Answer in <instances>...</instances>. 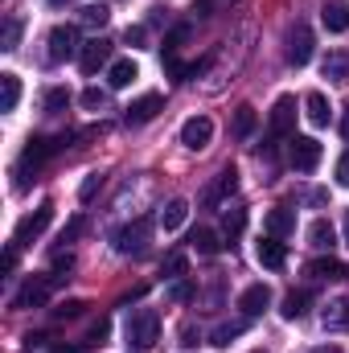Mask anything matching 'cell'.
<instances>
[{"label":"cell","instance_id":"obj_45","mask_svg":"<svg viewBox=\"0 0 349 353\" xmlns=\"http://www.w3.org/2000/svg\"><path fill=\"white\" fill-rule=\"evenodd\" d=\"M346 132H349V115H346Z\"/></svg>","mask_w":349,"mask_h":353},{"label":"cell","instance_id":"obj_29","mask_svg":"<svg viewBox=\"0 0 349 353\" xmlns=\"http://www.w3.org/2000/svg\"><path fill=\"white\" fill-rule=\"evenodd\" d=\"M41 107H46L50 115L66 111V107H70V90H66V87H50V90H46V99H41Z\"/></svg>","mask_w":349,"mask_h":353},{"label":"cell","instance_id":"obj_13","mask_svg":"<svg viewBox=\"0 0 349 353\" xmlns=\"http://www.w3.org/2000/svg\"><path fill=\"white\" fill-rule=\"evenodd\" d=\"M54 283H58L54 275H46V279H29V283L17 292L12 308H37V304H46V296H50V288H54Z\"/></svg>","mask_w":349,"mask_h":353},{"label":"cell","instance_id":"obj_31","mask_svg":"<svg viewBox=\"0 0 349 353\" xmlns=\"http://www.w3.org/2000/svg\"><path fill=\"white\" fill-rule=\"evenodd\" d=\"M239 333H243V325H239V321H235V325H218V329H214V337H210V345L226 350V345H230V341H235Z\"/></svg>","mask_w":349,"mask_h":353},{"label":"cell","instance_id":"obj_9","mask_svg":"<svg viewBox=\"0 0 349 353\" xmlns=\"http://www.w3.org/2000/svg\"><path fill=\"white\" fill-rule=\"evenodd\" d=\"M74 54H83L79 29H74V25H54V33H50V62H66V58H74Z\"/></svg>","mask_w":349,"mask_h":353},{"label":"cell","instance_id":"obj_15","mask_svg":"<svg viewBox=\"0 0 349 353\" xmlns=\"http://www.w3.org/2000/svg\"><path fill=\"white\" fill-rule=\"evenodd\" d=\"M267 304H271V288H267V283H251V288L239 296L243 316H263V312H267Z\"/></svg>","mask_w":349,"mask_h":353},{"label":"cell","instance_id":"obj_6","mask_svg":"<svg viewBox=\"0 0 349 353\" xmlns=\"http://www.w3.org/2000/svg\"><path fill=\"white\" fill-rule=\"evenodd\" d=\"M54 222V201H41L29 218H21V226H17V234H12V247H29L33 239H41L46 234V226Z\"/></svg>","mask_w":349,"mask_h":353},{"label":"cell","instance_id":"obj_44","mask_svg":"<svg viewBox=\"0 0 349 353\" xmlns=\"http://www.w3.org/2000/svg\"><path fill=\"white\" fill-rule=\"evenodd\" d=\"M346 243H349V214H346Z\"/></svg>","mask_w":349,"mask_h":353},{"label":"cell","instance_id":"obj_3","mask_svg":"<svg viewBox=\"0 0 349 353\" xmlns=\"http://www.w3.org/2000/svg\"><path fill=\"white\" fill-rule=\"evenodd\" d=\"M111 243H115L119 255H144L148 243H152V218H136V222L119 226V230L111 234Z\"/></svg>","mask_w":349,"mask_h":353},{"label":"cell","instance_id":"obj_33","mask_svg":"<svg viewBox=\"0 0 349 353\" xmlns=\"http://www.w3.org/2000/svg\"><path fill=\"white\" fill-rule=\"evenodd\" d=\"M17 46H21V21L8 17L4 21V50H17Z\"/></svg>","mask_w":349,"mask_h":353},{"label":"cell","instance_id":"obj_19","mask_svg":"<svg viewBox=\"0 0 349 353\" xmlns=\"http://www.w3.org/2000/svg\"><path fill=\"white\" fill-rule=\"evenodd\" d=\"M185 218H189V201H185V197H173V201L161 210V218H157V222L165 226V234H173V230L185 226Z\"/></svg>","mask_w":349,"mask_h":353},{"label":"cell","instance_id":"obj_43","mask_svg":"<svg viewBox=\"0 0 349 353\" xmlns=\"http://www.w3.org/2000/svg\"><path fill=\"white\" fill-rule=\"evenodd\" d=\"M169 296H173V300H189V296H193V288H189V283H177Z\"/></svg>","mask_w":349,"mask_h":353},{"label":"cell","instance_id":"obj_39","mask_svg":"<svg viewBox=\"0 0 349 353\" xmlns=\"http://www.w3.org/2000/svg\"><path fill=\"white\" fill-rule=\"evenodd\" d=\"M128 41H132V46H144V41H148L144 25H132V29H128Z\"/></svg>","mask_w":349,"mask_h":353},{"label":"cell","instance_id":"obj_2","mask_svg":"<svg viewBox=\"0 0 349 353\" xmlns=\"http://www.w3.org/2000/svg\"><path fill=\"white\" fill-rule=\"evenodd\" d=\"M161 341V316L157 308H136L128 316V345L132 350H152Z\"/></svg>","mask_w":349,"mask_h":353},{"label":"cell","instance_id":"obj_21","mask_svg":"<svg viewBox=\"0 0 349 353\" xmlns=\"http://www.w3.org/2000/svg\"><path fill=\"white\" fill-rule=\"evenodd\" d=\"M308 243H312V247H321V251H333V243H337L333 222H329V218H317V222L308 226Z\"/></svg>","mask_w":349,"mask_h":353},{"label":"cell","instance_id":"obj_47","mask_svg":"<svg viewBox=\"0 0 349 353\" xmlns=\"http://www.w3.org/2000/svg\"><path fill=\"white\" fill-rule=\"evenodd\" d=\"M255 353H263V350H255Z\"/></svg>","mask_w":349,"mask_h":353},{"label":"cell","instance_id":"obj_41","mask_svg":"<svg viewBox=\"0 0 349 353\" xmlns=\"http://www.w3.org/2000/svg\"><path fill=\"white\" fill-rule=\"evenodd\" d=\"M218 4H222V0H197V4H193V12H197V17H210Z\"/></svg>","mask_w":349,"mask_h":353},{"label":"cell","instance_id":"obj_10","mask_svg":"<svg viewBox=\"0 0 349 353\" xmlns=\"http://www.w3.org/2000/svg\"><path fill=\"white\" fill-rule=\"evenodd\" d=\"M235 189H239V173H235V169H222V173L201 189V205H206V210H218Z\"/></svg>","mask_w":349,"mask_h":353},{"label":"cell","instance_id":"obj_20","mask_svg":"<svg viewBox=\"0 0 349 353\" xmlns=\"http://www.w3.org/2000/svg\"><path fill=\"white\" fill-rule=\"evenodd\" d=\"M140 79V70H136V62L132 58H119V62H111V74H107V83L115 90H123V87H132Z\"/></svg>","mask_w":349,"mask_h":353},{"label":"cell","instance_id":"obj_18","mask_svg":"<svg viewBox=\"0 0 349 353\" xmlns=\"http://www.w3.org/2000/svg\"><path fill=\"white\" fill-rule=\"evenodd\" d=\"M267 234H271V239H288V234H296V214H292L288 205L271 210V214H267Z\"/></svg>","mask_w":349,"mask_h":353},{"label":"cell","instance_id":"obj_11","mask_svg":"<svg viewBox=\"0 0 349 353\" xmlns=\"http://www.w3.org/2000/svg\"><path fill=\"white\" fill-rule=\"evenodd\" d=\"M107 62H111V41H107V37H90V41H83V54H79L83 74H94V70L107 66Z\"/></svg>","mask_w":349,"mask_h":353},{"label":"cell","instance_id":"obj_14","mask_svg":"<svg viewBox=\"0 0 349 353\" xmlns=\"http://www.w3.org/2000/svg\"><path fill=\"white\" fill-rule=\"evenodd\" d=\"M304 115H308L312 128H329V123H333V107H329V99H325L321 90H308V94H304Z\"/></svg>","mask_w":349,"mask_h":353},{"label":"cell","instance_id":"obj_5","mask_svg":"<svg viewBox=\"0 0 349 353\" xmlns=\"http://www.w3.org/2000/svg\"><path fill=\"white\" fill-rule=\"evenodd\" d=\"M292 128H296V99L292 94H279L275 107H271V119H267V140H292ZM267 144V148H271Z\"/></svg>","mask_w":349,"mask_h":353},{"label":"cell","instance_id":"obj_32","mask_svg":"<svg viewBox=\"0 0 349 353\" xmlns=\"http://www.w3.org/2000/svg\"><path fill=\"white\" fill-rule=\"evenodd\" d=\"M107 17H111L107 4H87V8H83V21H87V25H99V29L107 25Z\"/></svg>","mask_w":349,"mask_h":353},{"label":"cell","instance_id":"obj_24","mask_svg":"<svg viewBox=\"0 0 349 353\" xmlns=\"http://www.w3.org/2000/svg\"><path fill=\"white\" fill-rule=\"evenodd\" d=\"M17 103H21V79L0 74V111H17Z\"/></svg>","mask_w":349,"mask_h":353},{"label":"cell","instance_id":"obj_4","mask_svg":"<svg viewBox=\"0 0 349 353\" xmlns=\"http://www.w3.org/2000/svg\"><path fill=\"white\" fill-rule=\"evenodd\" d=\"M312 46H317V41H312V29H308L304 21H296V25L288 29V37H283V58H288V66H296V70L308 66V62H312Z\"/></svg>","mask_w":349,"mask_h":353},{"label":"cell","instance_id":"obj_46","mask_svg":"<svg viewBox=\"0 0 349 353\" xmlns=\"http://www.w3.org/2000/svg\"><path fill=\"white\" fill-rule=\"evenodd\" d=\"M54 4H62V0H54Z\"/></svg>","mask_w":349,"mask_h":353},{"label":"cell","instance_id":"obj_30","mask_svg":"<svg viewBox=\"0 0 349 353\" xmlns=\"http://www.w3.org/2000/svg\"><path fill=\"white\" fill-rule=\"evenodd\" d=\"M325 329H349V300L329 304V312H325Z\"/></svg>","mask_w":349,"mask_h":353},{"label":"cell","instance_id":"obj_42","mask_svg":"<svg viewBox=\"0 0 349 353\" xmlns=\"http://www.w3.org/2000/svg\"><path fill=\"white\" fill-rule=\"evenodd\" d=\"M337 181H341V185L349 189V152L341 157V161H337Z\"/></svg>","mask_w":349,"mask_h":353},{"label":"cell","instance_id":"obj_7","mask_svg":"<svg viewBox=\"0 0 349 353\" xmlns=\"http://www.w3.org/2000/svg\"><path fill=\"white\" fill-rule=\"evenodd\" d=\"M288 161H292L296 173H312V169L321 165V140H312V136H292Z\"/></svg>","mask_w":349,"mask_h":353},{"label":"cell","instance_id":"obj_28","mask_svg":"<svg viewBox=\"0 0 349 353\" xmlns=\"http://www.w3.org/2000/svg\"><path fill=\"white\" fill-rule=\"evenodd\" d=\"M243 226H247V210H243V205H226V214H222V230H226V239H239Z\"/></svg>","mask_w":349,"mask_h":353},{"label":"cell","instance_id":"obj_12","mask_svg":"<svg viewBox=\"0 0 349 353\" xmlns=\"http://www.w3.org/2000/svg\"><path fill=\"white\" fill-rule=\"evenodd\" d=\"M161 107H165V99H161V94H140L136 103H128V111H123V119H128L132 128H140V123H148V119H157V115H161Z\"/></svg>","mask_w":349,"mask_h":353},{"label":"cell","instance_id":"obj_17","mask_svg":"<svg viewBox=\"0 0 349 353\" xmlns=\"http://www.w3.org/2000/svg\"><path fill=\"white\" fill-rule=\"evenodd\" d=\"M255 255H259V263L263 267H271V271H279V267L288 263V251H283V243L279 239H259V247H255Z\"/></svg>","mask_w":349,"mask_h":353},{"label":"cell","instance_id":"obj_16","mask_svg":"<svg viewBox=\"0 0 349 353\" xmlns=\"http://www.w3.org/2000/svg\"><path fill=\"white\" fill-rule=\"evenodd\" d=\"M321 21H325V29H329V33H346V29H349V0H325Z\"/></svg>","mask_w":349,"mask_h":353},{"label":"cell","instance_id":"obj_35","mask_svg":"<svg viewBox=\"0 0 349 353\" xmlns=\"http://www.w3.org/2000/svg\"><path fill=\"white\" fill-rule=\"evenodd\" d=\"M103 103H107V94H103V90H99V87L83 90V107H87V111H99Z\"/></svg>","mask_w":349,"mask_h":353},{"label":"cell","instance_id":"obj_26","mask_svg":"<svg viewBox=\"0 0 349 353\" xmlns=\"http://www.w3.org/2000/svg\"><path fill=\"white\" fill-rule=\"evenodd\" d=\"M189 247H193L197 255H218V247H222V243H218V234H214V230L197 226V230L189 234Z\"/></svg>","mask_w":349,"mask_h":353},{"label":"cell","instance_id":"obj_37","mask_svg":"<svg viewBox=\"0 0 349 353\" xmlns=\"http://www.w3.org/2000/svg\"><path fill=\"white\" fill-rule=\"evenodd\" d=\"M99 185H103V176H99V173H90L87 181H83V189H79V197H83V201H90V197L99 193Z\"/></svg>","mask_w":349,"mask_h":353},{"label":"cell","instance_id":"obj_40","mask_svg":"<svg viewBox=\"0 0 349 353\" xmlns=\"http://www.w3.org/2000/svg\"><path fill=\"white\" fill-rule=\"evenodd\" d=\"M83 308H87V304H79V300H70V304H62V308H58L54 316H79Z\"/></svg>","mask_w":349,"mask_h":353},{"label":"cell","instance_id":"obj_23","mask_svg":"<svg viewBox=\"0 0 349 353\" xmlns=\"http://www.w3.org/2000/svg\"><path fill=\"white\" fill-rule=\"evenodd\" d=\"M308 275H312V279H341V275H349V267L329 255V259H312V263H308Z\"/></svg>","mask_w":349,"mask_h":353},{"label":"cell","instance_id":"obj_27","mask_svg":"<svg viewBox=\"0 0 349 353\" xmlns=\"http://www.w3.org/2000/svg\"><path fill=\"white\" fill-rule=\"evenodd\" d=\"M255 123H259L255 107H239V111H235V136H239V140H251V136H255Z\"/></svg>","mask_w":349,"mask_h":353},{"label":"cell","instance_id":"obj_25","mask_svg":"<svg viewBox=\"0 0 349 353\" xmlns=\"http://www.w3.org/2000/svg\"><path fill=\"white\" fill-rule=\"evenodd\" d=\"M321 70H325L329 83H349V54H329L321 62Z\"/></svg>","mask_w":349,"mask_h":353},{"label":"cell","instance_id":"obj_36","mask_svg":"<svg viewBox=\"0 0 349 353\" xmlns=\"http://www.w3.org/2000/svg\"><path fill=\"white\" fill-rule=\"evenodd\" d=\"M107 333H111V325H107V321H99V325H90V333H87V345H103V341H107Z\"/></svg>","mask_w":349,"mask_h":353},{"label":"cell","instance_id":"obj_34","mask_svg":"<svg viewBox=\"0 0 349 353\" xmlns=\"http://www.w3.org/2000/svg\"><path fill=\"white\" fill-rule=\"evenodd\" d=\"M161 275H165V279H181V275H185V255H169L165 267H161Z\"/></svg>","mask_w":349,"mask_h":353},{"label":"cell","instance_id":"obj_38","mask_svg":"<svg viewBox=\"0 0 349 353\" xmlns=\"http://www.w3.org/2000/svg\"><path fill=\"white\" fill-rule=\"evenodd\" d=\"M83 230H87V222H83V218H74V222H70V226L62 230V243H74V239H79Z\"/></svg>","mask_w":349,"mask_h":353},{"label":"cell","instance_id":"obj_22","mask_svg":"<svg viewBox=\"0 0 349 353\" xmlns=\"http://www.w3.org/2000/svg\"><path fill=\"white\" fill-rule=\"evenodd\" d=\"M308 304H312L308 292H288L283 304H279V316H283V321H300V316L308 312Z\"/></svg>","mask_w":349,"mask_h":353},{"label":"cell","instance_id":"obj_1","mask_svg":"<svg viewBox=\"0 0 349 353\" xmlns=\"http://www.w3.org/2000/svg\"><path fill=\"white\" fill-rule=\"evenodd\" d=\"M66 140H70V136H37V140H29V144H25V152H21V165H17V176H21V181H17V189L25 185V173H37L54 152H62V148H66Z\"/></svg>","mask_w":349,"mask_h":353},{"label":"cell","instance_id":"obj_8","mask_svg":"<svg viewBox=\"0 0 349 353\" xmlns=\"http://www.w3.org/2000/svg\"><path fill=\"white\" fill-rule=\"evenodd\" d=\"M210 140H214V119H210V115H193V119L181 123V144H185L189 152L210 148Z\"/></svg>","mask_w":349,"mask_h":353}]
</instances>
